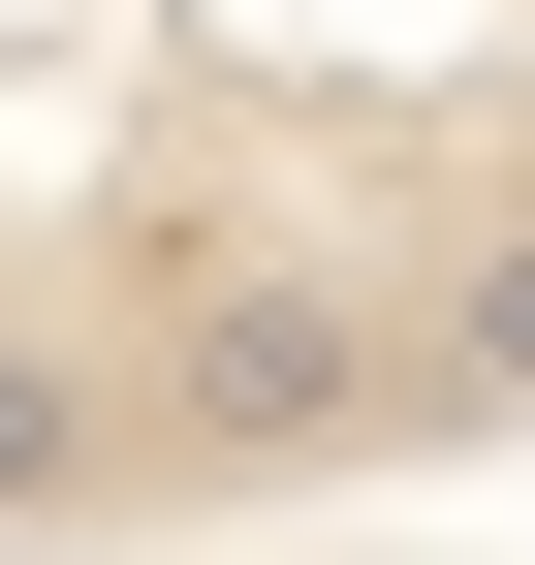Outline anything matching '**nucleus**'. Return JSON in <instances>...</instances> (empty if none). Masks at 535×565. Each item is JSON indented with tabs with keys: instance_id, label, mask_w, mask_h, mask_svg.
Here are the masks:
<instances>
[{
	"instance_id": "nucleus-2",
	"label": "nucleus",
	"mask_w": 535,
	"mask_h": 565,
	"mask_svg": "<svg viewBox=\"0 0 535 565\" xmlns=\"http://www.w3.org/2000/svg\"><path fill=\"white\" fill-rule=\"evenodd\" d=\"M126 503H158V440H126V345L0 315V565H63V534H126Z\"/></svg>"
},
{
	"instance_id": "nucleus-1",
	"label": "nucleus",
	"mask_w": 535,
	"mask_h": 565,
	"mask_svg": "<svg viewBox=\"0 0 535 565\" xmlns=\"http://www.w3.org/2000/svg\"><path fill=\"white\" fill-rule=\"evenodd\" d=\"M126 440L189 471V503H315V471L410 440V282L347 252H158V315H126Z\"/></svg>"
},
{
	"instance_id": "nucleus-3",
	"label": "nucleus",
	"mask_w": 535,
	"mask_h": 565,
	"mask_svg": "<svg viewBox=\"0 0 535 565\" xmlns=\"http://www.w3.org/2000/svg\"><path fill=\"white\" fill-rule=\"evenodd\" d=\"M410 408H535V221H473L410 282Z\"/></svg>"
}]
</instances>
